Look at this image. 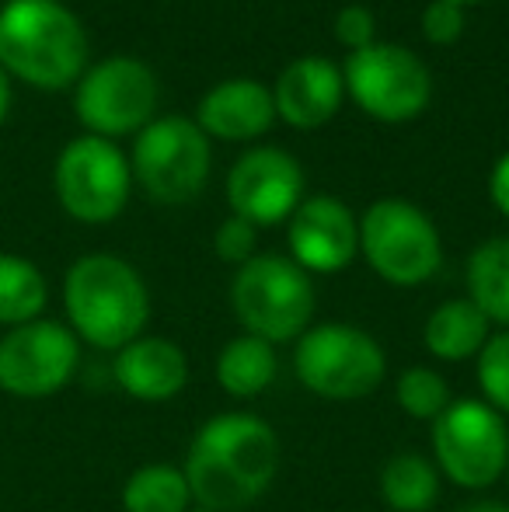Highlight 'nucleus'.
Here are the masks:
<instances>
[{"label":"nucleus","mask_w":509,"mask_h":512,"mask_svg":"<svg viewBox=\"0 0 509 512\" xmlns=\"http://www.w3.org/2000/svg\"><path fill=\"white\" fill-rule=\"evenodd\" d=\"M279 436L255 411H220L196 429L185 453L192 502L210 512H245L279 474Z\"/></svg>","instance_id":"1"},{"label":"nucleus","mask_w":509,"mask_h":512,"mask_svg":"<svg viewBox=\"0 0 509 512\" xmlns=\"http://www.w3.org/2000/svg\"><path fill=\"white\" fill-rule=\"evenodd\" d=\"M88 67V32L60 0H7L0 7V70L42 91H63Z\"/></svg>","instance_id":"2"},{"label":"nucleus","mask_w":509,"mask_h":512,"mask_svg":"<svg viewBox=\"0 0 509 512\" xmlns=\"http://www.w3.org/2000/svg\"><path fill=\"white\" fill-rule=\"evenodd\" d=\"M67 321L81 342L119 352L143 335L150 321V293L143 276L119 255H81L63 279Z\"/></svg>","instance_id":"3"},{"label":"nucleus","mask_w":509,"mask_h":512,"mask_svg":"<svg viewBox=\"0 0 509 512\" xmlns=\"http://www.w3.org/2000/svg\"><path fill=\"white\" fill-rule=\"evenodd\" d=\"M318 293L290 255H255L231 279V310L245 335L269 345L297 342L314 321Z\"/></svg>","instance_id":"4"},{"label":"nucleus","mask_w":509,"mask_h":512,"mask_svg":"<svg viewBox=\"0 0 509 512\" xmlns=\"http://www.w3.org/2000/svg\"><path fill=\"white\" fill-rule=\"evenodd\" d=\"M293 373L321 401H363L384 384L387 352L356 324H311L293 342Z\"/></svg>","instance_id":"5"},{"label":"nucleus","mask_w":509,"mask_h":512,"mask_svg":"<svg viewBox=\"0 0 509 512\" xmlns=\"http://www.w3.org/2000/svg\"><path fill=\"white\" fill-rule=\"evenodd\" d=\"M360 255L391 286L415 290L443 265V241L426 209L408 199H377L360 216Z\"/></svg>","instance_id":"6"},{"label":"nucleus","mask_w":509,"mask_h":512,"mask_svg":"<svg viewBox=\"0 0 509 512\" xmlns=\"http://www.w3.org/2000/svg\"><path fill=\"white\" fill-rule=\"evenodd\" d=\"M433 464L464 492H485L509 467V425L482 398H454L433 422Z\"/></svg>","instance_id":"7"},{"label":"nucleus","mask_w":509,"mask_h":512,"mask_svg":"<svg viewBox=\"0 0 509 512\" xmlns=\"http://www.w3.org/2000/svg\"><path fill=\"white\" fill-rule=\"evenodd\" d=\"M210 136L185 115H164L136 133L129 171L154 203L178 206L203 192L210 178Z\"/></svg>","instance_id":"8"},{"label":"nucleus","mask_w":509,"mask_h":512,"mask_svg":"<svg viewBox=\"0 0 509 512\" xmlns=\"http://www.w3.org/2000/svg\"><path fill=\"white\" fill-rule=\"evenodd\" d=\"M53 189L77 223H112L133 189L129 157L105 136H77L56 157Z\"/></svg>","instance_id":"9"},{"label":"nucleus","mask_w":509,"mask_h":512,"mask_svg":"<svg viewBox=\"0 0 509 512\" xmlns=\"http://www.w3.org/2000/svg\"><path fill=\"white\" fill-rule=\"evenodd\" d=\"M342 81L360 112L377 122H408L426 112L433 98L429 67L412 49L394 46V42H374V46L349 53Z\"/></svg>","instance_id":"10"},{"label":"nucleus","mask_w":509,"mask_h":512,"mask_svg":"<svg viewBox=\"0 0 509 512\" xmlns=\"http://www.w3.org/2000/svg\"><path fill=\"white\" fill-rule=\"evenodd\" d=\"M161 98L154 70L133 56H109L84 70L74 91V112L91 136L140 133L147 122H154V108Z\"/></svg>","instance_id":"11"},{"label":"nucleus","mask_w":509,"mask_h":512,"mask_svg":"<svg viewBox=\"0 0 509 512\" xmlns=\"http://www.w3.org/2000/svg\"><path fill=\"white\" fill-rule=\"evenodd\" d=\"M81 366V338L60 321H28L0 338V391L39 401L74 380Z\"/></svg>","instance_id":"12"},{"label":"nucleus","mask_w":509,"mask_h":512,"mask_svg":"<svg viewBox=\"0 0 509 512\" xmlns=\"http://www.w3.org/2000/svg\"><path fill=\"white\" fill-rule=\"evenodd\" d=\"M304 203V171L279 147H255L227 175V206L255 227L286 223Z\"/></svg>","instance_id":"13"},{"label":"nucleus","mask_w":509,"mask_h":512,"mask_svg":"<svg viewBox=\"0 0 509 512\" xmlns=\"http://www.w3.org/2000/svg\"><path fill=\"white\" fill-rule=\"evenodd\" d=\"M286 244L290 258L307 276H335L349 269L360 255V220L342 199L335 196H311L290 216Z\"/></svg>","instance_id":"14"},{"label":"nucleus","mask_w":509,"mask_h":512,"mask_svg":"<svg viewBox=\"0 0 509 512\" xmlns=\"http://www.w3.org/2000/svg\"><path fill=\"white\" fill-rule=\"evenodd\" d=\"M116 384L143 405H164L189 384V356L164 335H140L116 352Z\"/></svg>","instance_id":"15"},{"label":"nucleus","mask_w":509,"mask_h":512,"mask_svg":"<svg viewBox=\"0 0 509 512\" xmlns=\"http://www.w3.org/2000/svg\"><path fill=\"white\" fill-rule=\"evenodd\" d=\"M346 81L342 67H335L325 56H300L279 74L272 88L276 119H283L293 129H318L339 112Z\"/></svg>","instance_id":"16"},{"label":"nucleus","mask_w":509,"mask_h":512,"mask_svg":"<svg viewBox=\"0 0 509 512\" xmlns=\"http://www.w3.org/2000/svg\"><path fill=\"white\" fill-rule=\"evenodd\" d=\"M276 122V102L265 84L252 77H231L220 81L203 95L196 108V126L206 136L224 143H248L269 133Z\"/></svg>","instance_id":"17"},{"label":"nucleus","mask_w":509,"mask_h":512,"mask_svg":"<svg viewBox=\"0 0 509 512\" xmlns=\"http://www.w3.org/2000/svg\"><path fill=\"white\" fill-rule=\"evenodd\" d=\"M492 324L468 297L443 300L440 307L429 314L426 328H422V345L433 359L440 363H464L482 352L489 342Z\"/></svg>","instance_id":"18"},{"label":"nucleus","mask_w":509,"mask_h":512,"mask_svg":"<svg viewBox=\"0 0 509 512\" xmlns=\"http://www.w3.org/2000/svg\"><path fill=\"white\" fill-rule=\"evenodd\" d=\"M217 384L224 394L238 401H252L265 394L279 377L276 345L262 342L255 335H238L220 349L217 356Z\"/></svg>","instance_id":"19"},{"label":"nucleus","mask_w":509,"mask_h":512,"mask_svg":"<svg viewBox=\"0 0 509 512\" xmlns=\"http://www.w3.org/2000/svg\"><path fill=\"white\" fill-rule=\"evenodd\" d=\"M468 300L489 317V324L509 328V237H489L468 255Z\"/></svg>","instance_id":"20"},{"label":"nucleus","mask_w":509,"mask_h":512,"mask_svg":"<svg viewBox=\"0 0 509 512\" xmlns=\"http://www.w3.org/2000/svg\"><path fill=\"white\" fill-rule=\"evenodd\" d=\"M440 481L433 460L401 450L381 467V499L391 512H429L440 499Z\"/></svg>","instance_id":"21"},{"label":"nucleus","mask_w":509,"mask_h":512,"mask_svg":"<svg viewBox=\"0 0 509 512\" xmlns=\"http://www.w3.org/2000/svg\"><path fill=\"white\" fill-rule=\"evenodd\" d=\"M192 506L189 478L175 464H143L123 481L126 512H189Z\"/></svg>","instance_id":"22"},{"label":"nucleus","mask_w":509,"mask_h":512,"mask_svg":"<svg viewBox=\"0 0 509 512\" xmlns=\"http://www.w3.org/2000/svg\"><path fill=\"white\" fill-rule=\"evenodd\" d=\"M46 304L49 286L39 265L0 251V324L18 328V324L39 321Z\"/></svg>","instance_id":"23"},{"label":"nucleus","mask_w":509,"mask_h":512,"mask_svg":"<svg viewBox=\"0 0 509 512\" xmlns=\"http://www.w3.org/2000/svg\"><path fill=\"white\" fill-rule=\"evenodd\" d=\"M394 405L405 411L415 422H436L450 405H454V391H450L447 377L433 366H408L401 370L398 384H394Z\"/></svg>","instance_id":"24"},{"label":"nucleus","mask_w":509,"mask_h":512,"mask_svg":"<svg viewBox=\"0 0 509 512\" xmlns=\"http://www.w3.org/2000/svg\"><path fill=\"white\" fill-rule=\"evenodd\" d=\"M475 380L485 405L509 418V328H499L482 345L475 356Z\"/></svg>","instance_id":"25"},{"label":"nucleus","mask_w":509,"mask_h":512,"mask_svg":"<svg viewBox=\"0 0 509 512\" xmlns=\"http://www.w3.org/2000/svg\"><path fill=\"white\" fill-rule=\"evenodd\" d=\"M255 248H258V227L234 213L227 216L217 227V234H213V251H217V258L227 265H238V269L258 255Z\"/></svg>","instance_id":"26"},{"label":"nucleus","mask_w":509,"mask_h":512,"mask_svg":"<svg viewBox=\"0 0 509 512\" xmlns=\"http://www.w3.org/2000/svg\"><path fill=\"white\" fill-rule=\"evenodd\" d=\"M422 35L433 46H454L464 35V7L450 0H429L422 11Z\"/></svg>","instance_id":"27"},{"label":"nucleus","mask_w":509,"mask_h":512,"mask_svg":"<svg viewBox=\"0 0 509 512\" xmlns=\"http://www.w3.org/2000/svg\"><path fill=\"white\" fill-rule=\"evenodd\" d=\"M335 39L342 42L346 49H367L377 42V21L374 11H367L363 4H349L335 14Z\"/></svg>","instance_id":"28"},{"label":"nucleus","mask_w":509,"mask_h":512,"mask_svg":"<svg viewBox=\"0 0 509 512\" xmlns=\"http://www.w3.org/2000/svg\"><path fill=\"white\" fill-rule=\"evenodd\" d=\"M489 199H492V206L509 220V150L499 157L496 168H492V175H489Z\"/></svg>","instance_id":"29"},{"label":"nucleus","mask_w":509,"mask_h":512,"mask_svg":"<svg viewBox=\"0 0 509 512\" xmlns=\"http://www.w3.org/2000/svg\"><path fill=\"white\" fill-rule=\"evenodd\" d=\"M457 512H509V502H499V499H471L464 502Z\"/></svg>","instance_id":"30"},{"label":"nucleus","mask_w":509,"mask_h":512,"mask_svg":"<svg viewBox=\"0 0 509 512\" xmlns=\"http://www.w3.org/2000/svg\"><path fill=\"white\" fill-rule=\"evenodd\" d=\"M7 108H11V77L0 70V122L7 119Z\"/></svg>","instance_id":"31"},{"label":"nucleus","mask_w":509,"mask_h":512,"mask_svg":"<svg viewBox=\"0 0 509 512\" xmlns=\"http://www.w3.org/2000/svg\"><path fill=\"white\" fill-rule=\"evenodd\" d=\"M450 4H461V7H468V4H482V0H450Z\"/></svg>","instance_id":"32"},{"label":"nucleus","mask_w":509,"mask_h":512,"mask_svg":"<svg viewBox=\"0 0 509 512\" xmlns=\"http://www.w3.org/2000/svg\"><path fill=\"white\" fill-rule=\"evenodd\" d=\"M189 512H210V509H199V506H192Z\"/></svg>","instance_id":"33"},{"label":"nucleus","mask_w":509,"mask_h":512,"mask_svg":"<svg viewBox=\"0 0 509 512\" xmlns=\"http://www.w3.org/2000/svg\"><path fill=\"white\" fill-rule=\"evenodd\" d=\"M506 474H509V467H506Z\"/></svg>","instance_id":"34"}]
</instances>
